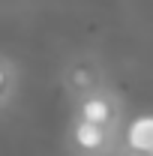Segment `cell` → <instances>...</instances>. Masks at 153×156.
<instances>
[{
    "label": "cell",
    "instance_id": "1",
    "mask_svg": "<svg viewBox=\"0 0 153 156\" xmlns=\"http://www.w3.org/2000/svg\"><path fill=\"white\" fill-rule=\"evenodd\" d=\"M126 141H129L132 150L153 156V117H138V120H132V126L126 132Z\"/></svg>",
    "mask_w": 153,
    "mask_h": 156
},
{
    "label": "cell",
    "instance_id": "2",
    "mask_svg": "<svg viewBox=\"0 0 153 156\" xmlns=\"http://www.w3.org/2000/svg\"><path fill=\"white\" fill-rule=\"evenodd\" d=\"M102 126H96V123H87V120H81L75 129V141L84 147V150H96L99 144H102Z\"/></svg>",
    "mask_w": 153,
    "mask_h": 156
},
{
    "label": "cell",
    "instance_id": "3",
    "mask_svg": "<svg viewBox=\"0 0 153 156\" xmlns=\"http://www.w3.org/2000/svg\"><path fill=\"white\" fill-rule=\"evenodd\" d=\"M108 114H111V111H108V105H105L102 99H87V102H84V120H87V123L102 126V123L108 120Z\"/></svg>",
    "mask_w": 153,
    "mask_h": 156
},
{
    "label": "cell",
    "instance_id": "4",
    "mask_svg": "<svg viewBox=\"0 0 153 156\" xmlns=\"http://www.w3.org/2000/svg\"><path fill=\"white\" fill-rule=\"evenodd\" d=\"M0 81H3V75H0Z\"/></svg>",
    "mask_w": 153,
    "mask_h": 156
}]
</instances>
